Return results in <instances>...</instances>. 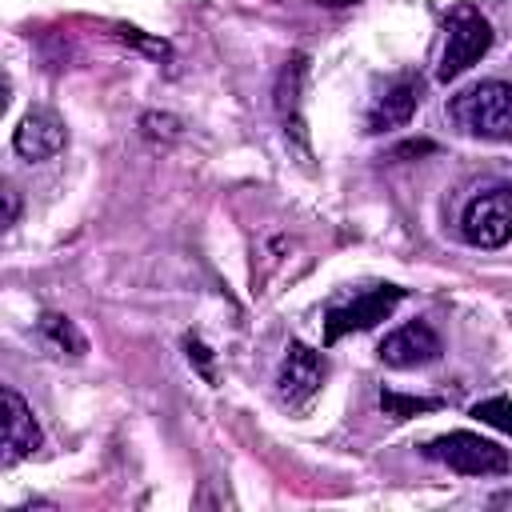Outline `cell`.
I'll return each instance as SVG.
<instances>
[{"mask_svg": "<svg viewBox=\"0 0 512 512\" xmlns=\"http://www.w3.org/2000/svg\"><path fill=\"white\" fill-rule=\"evenodd\" d=\"M448 120L472 140H512V80H480L448 100Z\"/></svg>", "mask_w": 512, "mask_h": 512, "instance_id": "obj_1", "label": "cell"}, {"mask_svg": "<svg viewBox=\"0 0 512 512\" xmlns=\"http://www.w3.org/2000/svg\"><path fill=\"white\" fill-rule=\"evenodd\" d=\"M444 52H440V64H436V80H456V76H464L488 48H492V24L476 12V8H468V4H460V8H452V16H448V24H444Z\"/></svg>", "mask_w": 512, "mask_h": 512, "instance_id": "obj_2", "label": "cell"}, {"mask_svg": "<svg viewBox=\"0 0 512 512\" xmlns=\"http://www.w3.org/2000/svg\"><path fill=\"white\" fill-rule=\"evenodd\" d=\"M424 456L448 464V468L460 472V476H500V472L512 468L508 452H504L500 444L476 436V432H448V436H436V440L424 444Z\"/></svg>", "mask_w": 512, "mask_h": 512, "instance_id": "obj_3", "label": "cell"}, {"mask_svg": "<svg viewBox=\"0 0 512 512\" xmlns=\"http://www.w3.org/2000/svg\"><path fill=\"white\" fill-rule=\"evenodd\" d=\"M460 236L472 248H504L512 240V184H492L464 204Z\"/></svg>", "mask_w": 512, "mask_h": 512, "instance_id": "obj_4", "label": "cell"}, {"mask_svg": "<svg viewBox=\"0 0 512 512\" xmlns=\"http://www.w3.org/2000/svg\"><path fill=\"white\" fill-rule=\"evenodd\" d=\"M400 300H404V288H396V284H376V288L352 296L348 304L328 308V316H324V344H336V340L348 336V332H364V328L388 320Z\"/></svg>", "mask_w": 512, "mask_h": 512, "instance_id": "obj_5", "label": "cell"}, {"mask_svg": "<svg viewBox=\"0 0 512 512\" xmlns=\"http://www.w3.org/2000/svg\"><path fill=\"white\" fill-rule=\"evenodd\" d=\"M324 372H328L324 356H320L316 348L292 340L288 352H284V360H280V372H276V392H280V400H284L288 408H304V404L320 392Z\"/></svg>", "mask_w": 512, "mask_h": 512, "instance_id": "obj_6", "label": "cell"}, {"mask_svg": "<svg viewBox=\"0 0 512 512\" xmlns=\"http://www.w3.org/2000/svg\"><path fill=\"white\" fill-rule=\"evenodd\" d=\"M420 96H424V80L416 72H400L372 104H368V116H364V132H388V128H404L416 108H420Z\"/></svg>", "mask_w": 512, "mask_h": 512, "instance_id": "obj_7", "label": "cell"}, {"mask_svg": "<svg viewBox=\"0 0 512 512\" xmlns=\"http://www.w3.org/2000/svg\"><path fill=\"white\" fill-rule=\"evenodd\" d=\"M64 144H68V132H64V120L56 116V112H48V108H32V112H24V120L16 124V132H12V148H16V156H24V160H52V156H60L64 152Z\"/></svg>", "mask_w": 512, "mask_h": 512, "instance_id": "obj_8", "label": "cell"}, {"mask_svg": "<svg viewBox=\"0 0 512 512\" xmlns=\"http://www.w3.org/2000/svg\"><path fill=\"white\" fill-rule=\"evenodd\" d=\"M376 352L388 368H420L440 356V336L424 320H412V324H400L396 332H388Z\"/></svg>", "mask_w": 512, "mask_h": 512, "instance_id": "obj_9", "label": "cell"}, {"mask_svg": "<svg viewBox=\"0 0 512 512\" xmlns=\"http://www.w3.org/2000/svg\"><path fill=\"white\" fill-rule=\"evenodd\" d=\"M44 432L32 416V408L24 404V396L16 388H4V464H20L40 448Z\"/></svg>", "mask_w": 512, "mask_h": 512, "instance_id": "obj_10", "label": "cell"}, {"mask_svg": "<svg viewBox=\"0 0 512 512\" xmlns=\"http://www.w3.org/2000/svg\"><path fill=\"white\" fill-rule=\"evenodd\" d=\"M304 76H308V56H292L284 68H280V76H276V88H272V96H276V116H280V124H284V132L288 136H296L300 140V148L308 144V132H304Z\"/></svg>", "mask_w": 512, "mask_h": 512, "instance_id": "obj_11", "label": "cell"}, {"mask_svg": "<svg viewBox=\"0 0 512 512\" xmlns=\"http://www.w3.org/2000/svg\"><path fill=\"white\" fill-rule=\"evenodd\" d=\"M40 336H44L56 352H68V356H84V352H88L84 332H80L68 316H60V312H44V316H40Z\"/></svg>", "mask_w": 512, "mask_h": 512, "instance_id": "obj_12", "label": "cell"}, {"mask_svg": "<svg viewBox=\"0 0 512 512\" xmlns=\"http://www.w3.org/2000/svg\"><path fill=\"white\" fill-rule=\"evenodd\" d=\"M380 408H384V416H392V420H408V416H416V412H436L440 400H432V396H404V392L384 388V392H380Z\"/></svg>", "mask_w": 512, "mask_h": 512, "instance_id": "obj_13", "label": "cell"}, {"mask_svg": "<svg viewBox=\"0 0 512 512\" xmlns=\"http://www.w3.org/2000/svg\"><path fill=\"white\" fill-rule=\"evenodd\" d=\"M472 416H476L480 424L500 428V432H508V436H512V400H504V396L480 400V404H472Z\"/></svg>", "mask_w": 512, "mask_h": 512, "instance_id": "obj_14", "label": "cell"}, {"mask_svg": "<svg viewBox=\"0 0 512 512\" xmlns=\"http://www.w3.org/2000/svg\"><path fill=\"white\" fill-rule=\"evenodd\" d=\"M184 348H188V360L200 368V376H204L208 384H216V368H212V356H208V348H204L200 340H192V336L184 340Z\"/></svg>", "mask_w": 512, "mask_h": 512, "instance_id": "obj_15", "label": "cell"}, {"mask_svg": "<svg viewBox=\"0 0 512 512\" xmlns=\"http://www.w3.org/2000/svg\"><path fill=\"white\" fill-rule=\"evenodd\" d=\"M16 208H20V204H16V192H12V188H4V228H12V224H16Z\"/></svg>", "mask_w": 512, "mask_h": 512, "instance_id": "obj_16", "label": "cell"}, {"mask_svg": "<svg viewBox=\"0 0 512 512\" xmlns=\"http://www.w3.org/2000/svg\"><path fill=\"white\" fill-rule=\"evenodd\" d=\"M420 152H432V144L420 140V144H404V148H396V156H420Z\"/></svg>", "mask_w": 512, "mask_h": 512, "instance_id": "obj_17", "label": "cell"}, {"mask_svg": "<svg viewBox=\"0 0 512 512\" xmlns=\"http://www.w3.org/2000/svg\"><path fill=\"white\" fill-rule=\"evenodd\" d=\"M488 504H492V508H512V492H496Z\"/></svg>", "mask_w": 512, "mask_h": 512, "instance_id": "obj_18", "label": "cell"}]
</instances>
